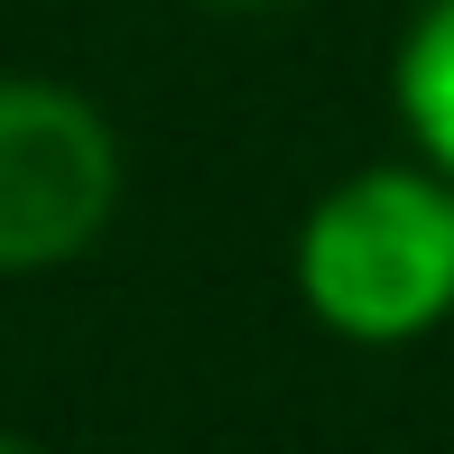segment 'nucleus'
I'll list each match as a JSON object with an SVG mask.
<instances>
[{"mask_svg":"<svg viewBox=\"0 0 454 454\" xmlns=\"http://www.w3.org/2000/svg\"><path fill=\"white\" fill-rule=\"evenodd\" d=\"M297 297L343 343H418L454 316V185L436 168H362L297 232Z\"/></svg>","mask_w":454,"mask_h":454,"instance_id":"f257e3e1","label":"nucleus"},{"mask_svg":"<svg viewBox=\"0 0 454 454\" xmlns=\"http://www.w3.org/2000/svg\"><path fill=\"white\" fill-rule=\"evenodd\" d=\"M121 214V139L74 84L0 74V278L66 270Z\"/></svg>","mask_w":454,"mask_h":454,"instance_id":"f03ea898","label":"nucleus"},{"mask_svg":"<svg viewBox=\"0 0 454 454\" xmlns=\"http://www.w3.org/2000/svg\"><path fill=\"white\" fill-rule=\"evenodd\" d=\"M399 121L418 139V168H436L454 185V0H427L399 37V66H389Z\"/></svg>","mask_w":454,"mask_h":454,"instance_id":"7ed1b4c3","label":"nucleus"},{"mask_svg":"<svg viewBox=\"0 0 454 454\" xmlns=\"http://www.w3.org/2000/svg\"><path fill=\"white\" fill-rule=\"evenodd\" d=\"M214 10H270V0H214Z\"/></svg>","mask_w":454,"mask_h":454,"instance_id":"20e7f679","label":"nucleus"},{"mask_svg":"<svg viewBox=\"0 0 454 454\" xmlns=\"http://www.w3.org/2000/svg\"><path fill=\"white\" fill-rule=\"evenodd\" d=\"M0 454H37V445H19V436H0Z\"/></svg>","mask_w":454,"mask_h":454,"instance_id":"39448f33","label":"nucleus"}]
</instances>
